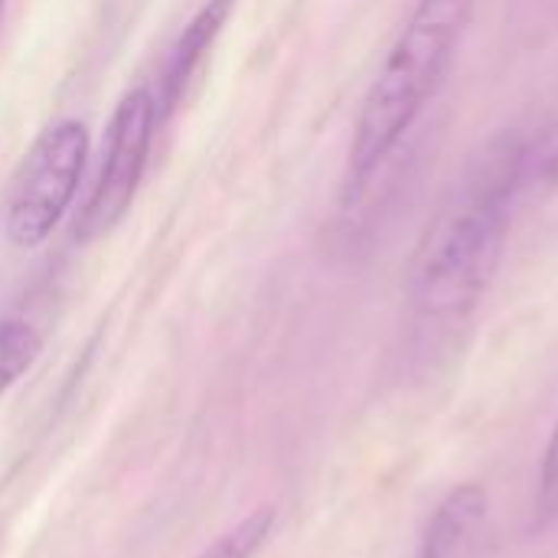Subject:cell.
Wrapping results in <instances>:
<instances>
[{
  "label": "cell",
  "mask_w": 558,
  "mask_h": 558,
  "mask_svg": "<svg viewBox=\"0 0 558 558\" xmlns=\"http://www.w3.org/2000/svg\"><path fill=\"white\" fill-rule=\"evenodd\" d=\"M523 141L517 131L494 134L438 203L405 275L418 314L461 317L487 294L523 203Z\"/></svg>",
  "instance_id": "1"
},
{
  "label": "cell",
  "mask_w": 558,
  "mask_h": 558,
  "mask_svg": "<svg viewBox=\"0 0 558 558\" xmlns=\"http://www.w3.org/2000/svg\"><path fill=\"white\" fill-rule=\"evenodd\" d=\"M477 0H418L379 65L350 144L347 199H356L373 173L396 154L432 105L461 49Z\"/></svg>",
  "instance_id": "2"
},
{
  "label": "cell",
  "mask_w": 558,
  "mask_h": 558,
  "mask_svg": "<svg viewBox=\"0 0 558 558\" xmlns=\"http://www.w3.org/2000/svg\"><path fill=\"white\" fill-rule=\"evenodd\" d=\"M88 147L92 137L78 118H62L39 131L23 154L3 199V235L10 245L39 248L56 232L78 193Z\"/></svg>",
  "instance_id": "3"
},
{
  "label": "cell",
  "mask_w": 558,
  "mask_h": 558,
  "mask_svg": "<svg viewBox=\"0 0 558 558\" xmlns=\"http://www.w3.org/2000/svg\"><path fill=\"white\" fill-rule=\"evenodd\" d=\"M157 124H160V111H157L154 88L141 85L121 95L108 121L105 157H101L98 177L75 222L78 242H95L108 235L128 216L137 196V186L144 180V170H147Z\"/></svg>",
  "instance_id": "4"
},
{
  "label": "cell",
  "mask_w": 558,
  "mask_h": 558,
  "mask_svg": "<svg viewBox=\"0 0 558 558\" xmlns=\"http://www.w3.org/2000/svg\"><path fill=\"white\" fill-rule=\"evenodd\" d=\"M490 497L481 484L451 490L432 513L418 558H487Z\"/></svg>",
  "instance_id": "5"
},
{
  "label": "cell",
  "mask_w": 558,
  "mask_h": 558,
  "mask_svg": "<svg viewBox=\"0 0 558 558\" xmlns=\"http://www.w3.org/2000/svg\"><path fill=\"white\" fill-rule=\"evenodd\" d=\"M229 7H232L229 0H209L206 7H199L196 16L183 26V33L167 49V59L160 65V75H157V88H154L160 118L170 114L180 105V98H183L190 78L196 75L203 56L213 49L216 36L222 33L226 16H229Z\"/></svg>",
  "instance_id": "6"
},
{
  "label": "cell",
  "mask_w": 558,
  "mask_h": 558,
  "mask_svg": "<svg viewBox=\"0 0 558 558\" xmlns=\"http://www.w3.org/2000/svg\"><path fill=\"white\" fill-rule=\"evenodd\" d=\"M558 186V114L539 128L536 137L523 141V167H520V190L523 199L543 196Z\"/></svg>",
  "instance_id": "7"
},
{
  "label": "cell",
  "mask_w": 558,
  "mask_h": 558,
  "mask_svg": "<svg viewBox=\"0 0 558 558\" xmlns=\"http://www.w3.org/2000/svg\"><path fill=\"white\" fill-rule=\"evenodd\" d=\"M43 353V337L20 317H0V392L20 383Z\"/></svg>",
  "instance_id": "8"
},
{
  "label": "cell",
  "mask_w": 558,
  "mask_h": 558,
  "mask_svg": "<svg viewBox=\"0 0 558 558\" xmlns=\"http://www.w3.org/2000/svg\"><path fill=\"white\" fill-rule=\"evenodd\" d=\"M275 523H278V510L258 507L252 517H245L239 526L222 533L206 553H199L196 558H255V553L268 543Z\"/></svg>",
  "instance_id": "9"
},
{
  "label": "cell",
  "mask_w": 558,
  "mask_h": 558,
  "mask_svg": "<svg viewBox=\"0 0 558 558\" xmlns=\"http://www.w3.org/2000/svg\"><path fill=\"white\" fill-rule=\"evenodd\" d=\"M539 504L543 513H558V415L546 445V461H543V487H539Z\"/></svg>",
  "instance_id": "10"
},
{
  "label": "cell",
  "mask_w": 558,
  "mask_h": 558,
  "mask_svg": "<svg viewBox=\"0 0 558 558\" xmlns=\"http://www.w3.org/2000/svg\"><path fill=\"white\" fill-rule=\"evenodd\" d=\"M3 10H7V0H0V20H3Z\"/></svg>",
  "instance_id": "11"
}]
</instances>
